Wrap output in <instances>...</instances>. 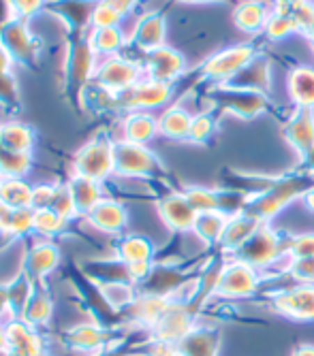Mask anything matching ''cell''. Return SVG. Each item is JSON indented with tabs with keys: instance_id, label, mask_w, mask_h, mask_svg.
Segmentation results:
<instances>
[{
	"instance_id": "1",
	"label": "cell",
	"mask_w": 314,
	"mask_h": 356,
	"mask_svg": "<svg viewBox=\"0 0 314 356\" xmlns=\"http://www.w3.org/2000/svg\"><path fill=\"white\" fill-rule=\"evenodd\" d=\"M99 56L94 54L86 37H69V47L65 54V64H62V73H65V88L69 101L81 107L84 92L94 81L97 73Z\"/></svg>"
},
{
	"instance_id": "2",
	"label": "cell",
	"mask_w": 314,
	"mask_h": 356,
	"mask_svg": "<svg viewBox=\"0 0 314 356\" xmlns=\"http://www.w3.org/2000/svg\"><path fill=\"white\" fill-rule=\"evenodd\" d=\"M314 184L310 181L308 173L306 175H291V177H282L278 181H274L272 186H267L263 192L250 197L246 211L253 213L255 218H259L261 222H269L272 218H276L282 209L289 207L291 201H301L304 194L312 188Z\"/></svg>"
},
{
	"instance_id": "3",
	"label": "cell",
	"mask_w": 314,
	"mask_h": 356,
	"mask_svg": "<svg viewBox=\"0 0 314 356\" xmlns=\"http://www.w3.org/2000/svg\"><path fill=\"white\" fill-rule=\"evenodd\" d=\"M259 286L261 271L233 256L229 263H225L216 271L214 295L221 297L223 301H242L255 297L259 293Z\"/></svg>"
},
{
	"instance_id": "4",
	"label": "cell",
	"mask_w": 314,
	"mask_h": 356,
	"mask_svg": "<svg viewBox=\"0 0 314 356\" xmlns=\"http://www.w3.org/2000/svg\"><path fill=\"white\" fill-rule=\"evenodd\" d=\"M163 171L161 160L148 145L124 139L113 141V175L127 179H150Z\"/></svg>"
},
{
	"instance_id": "5",
	"label": "cell",
	"mask_w": 314,
	"mask_h": 356,
	"mask_svg": "<svg viewBox=\"0 0 314 356\" xmlns=\"http://www.w3.org/2000/svg\"><path fill=\"white\" fill-rule=\"evenodd\" d=\"M285 254H287V239L269 222H265L257 231V235L233 256L248 265H253L257 271H267L272 267H278V261H282Z\"/></svg>"
},
{
	"instance_id": "6",
	"label": "cell",
	"mask_w": 314,
	"mask_h": 356,
	"mask_svg": "<svg viewBox=\"0 0 314 356\" xmlns=\"http://www.w3.org/2000/svg\"><path fill=\"white\" fill-rule=\"evenodd\" d=\"M113 141L109 135L101 133L92 137L73 160V175L88 177L103 184L113 175Z\"/></svg>"
},
{
	"instance_id": "7",
	"label": "cell",
	"mask_w": 314,
	"mask_h": 356,
	"mask_svg": "<svg viewBox=\"0 0 314 356\" xmlns=\"http://www.w3.org/2000/svg\"><path fill=\"white\" fill-rule=\"evenodd\" d=\"M0 43H3L11 58L15 60V64L24 69H39L41 62V54H43V41L30 32L28 22L13 17L9 19L3 28H0Z\"/></svg>"
},
{
	"instance_id": "8",
	"label": "cell",
	"mask_w": 314,
	"mask_h": 356,
	"mask_svg": "<svg viewBox=\"0 0 314 356\" xmlns=\"http://www.w3.org/2000/svg\"><path fill=\"white\" fill-rule=\"evenodd\" d=\"M141 79H146L143 64L133 62V60L118 54V56L99 60L92 83L107 90V92L122 94V92H129L131 88H135Z\"/></svg>"
},
{
	"instance_id": "9",
	"label": "cell",
	"mask_w": 314,
	"mask_h": 356,
	"mask_svg": "<svg viewBox=\"0 0 314 356\" xmlns=\"http://www.w3.org/2000/svg\"><path fill=\"white\" fill-rule=\"evenodd\" d=\"M257 49L253 45H233L223 51L210 56L201 64V77L216 86H225L231 81L242 69H246L250 62L257 58Z\"/></svg>"
},
{
	"instance_id": "10",
	"label": "cell",
	"mask_w": 314,
	"mask_h": 356,
	"mask_svg": "<svg viewBox=\"0 0 314 356\" xmlns=\"http://www.w3.org/2000/svg\"><path fill=\"white\" fill-rule=\"evenodd\" d=\"M272 307L278 316L299 325L314 322V284H295L280 288L272 297Z\"/></svg>"
},
{
	"instance_id": "11",
	"label": "cell",
	"mask_w": 314,
	"mask_h": 356,
	"mask_svg": "<svg viewBox=\"0 0 314 356\" xmlns=\"http://www.w3.org/2000/svg\"><path fill=\"white\" fill-rule=\"evenodd\" d=\"M173 99V83L141 79L129 92L118 94V111H154Z\"/></svg>"
},
{
	"instance_id": "12",
	"label": "cell",
	"mask_w": 314,
	"mask_h": 356,
	"mask_svg": "<svg viewBox=\"0 0 314 356\" xmlns=\"http://www.w3.org/2000/svg\"><path fill=\"white\" fill-rule=\"evenodd\" d=\"M212 99L225 113H231L240 120H253L267 109V99L263 92L240 90L231 86H218L212 92Z\"/></svg>"
},
{
	"instance_id": "13",
	"label": "cell",
	"mask_w": 314,
	"mask_h": 356,
	"mask_svg": "<svg viewBox=\"0 0 314 356\" xmlns=\"http://www.w3.org/2000/svg\"><path fill=\"white\" fill-rule=\"evenodd\" d=\"M101 0H47L43 13L65 22L69 37H86L92 28V15Z\"/></svg>"
},
{
	"instance_id": "14",
	"label": "cell",
	"mask_w": 314,
	"mask_h": 356,
	"mask_svg": "<svg viewBox=\"0 0 314 356\" xmlns=\"http://www.w3.org/2000/svg\"><path fill=\"white\" fill-rule=\"evenodd\" d=\"M195 327H197V320H195V314L191 309V303L171 301L169 309L150 329V337L161 339V341L180 343L184 337H188L193 333Z\"/></svg>"
},
{
	"instance_id": "15",
	"label": "cell",
	"mask_w": 314,
	"mask_h": 356,
	"mask_svg": "<svg viewBox=\"0 0 314 356\" xmlns=\"http://www.w3.org/2000/svg\"><path fill=\"white\" fill-rule=\"evenodd\" d=\"M141 64H143L146 79H156L165 83H175L186 71L184 56L169 45H163L159 49L146 54Z\"/></svg>"
},
{
	"instance_id": "16",
	"label": "cell",
	"mask_w": 314,
	"mask_h": 356,
	"mask_svg": "<svg viewBox=\"0 0 314 356\" xmlns=\"http://www.w3.org/2000/svg\"><path fill=\"white\" fill-rule=\"evenodd\" d=\"M163 224L171 233H193V226L197 220V211L186 201L184 192H169L156 203Z\"/></svg>"
},
{
	"instance_id": "17",
	"label": "cell",
	"mask_w": 314,
	"mask_h": 356,
	"mask_svg": "<svg viewBox=\"0 0 314 356\" xmlns=\"http://www.w3.org/2000/svg\"><path fill=\"white\" fill-rule=\"evenodd\" d=\"M65 341L69 348H73L79 354L99 356L111 346L113 333H109L103 325H97V322H88V325H75L73 329H69L65 333Z\"/></svg>"
},
{
	"instance_id": "18",
	"label": "cell",
	"mask_w": 314,
	"mask_h": 356,
	"mask_svg": "<svg viewBox=\"0 0 314 356\" xmlns=\"http://www.w3.org/2000/svg\"><path fill=\"white\" fill-rule=\"evenodd\" d=\"M58 265H60V248L52 239H39L24 254L22 271L33 282H43Z\"/></svg>"
},
{
	"instance_id": "19",
	"label": "cell",
	"mask_w": 314,
	"mask_h": 356,
	"mask_svg": "<svg viewBox=\"0 0 314 356\" xmlns=\"http://www.w3.org/2000/svg\"><path fill=\"white\" fill-rule=\"evenodd\" d=\"M86 220L92 229L101 231L103 235L120 237L122 231L129 226V209L116 199H103L94 205V209L86 216Z\"/></svg>"
},
{
	"instance_id": "20",
	"label": "cell",
	"mask_w": 314,
	"mask_h": 356,
	"mask_svg": "<svg viewBox=\"0 0 314 356\" xmlns=\"http://www.w3.org/2000/svg\"><path fill=\"white\" fill-rule=\"evenodd\" d=\"M165 35H167L165 15L159 11H152L137 19L131 37H129V43L133 47H137L139 51L150 54V51L165 45Z\"/></svg>"
},
{
	"instance_id": "21",
	"label": "cell",
	"mask_w": 314,
	"mask_h": 356,
	"mask_svg": "<svg viewBox=\"0 0 314 356\" xmlns=\"http://www.w3.org/2000/svg\"><path fill=\"white\" fill-rule=\"evenodd\" d=\"M263 224L265 222H261L253 213H248L246 209L235 213V216H229L227 226H225L223 237H221V241H218V245H221L223 252L235 254L237 250H242L250 239L257 235V231L261 229Z\"/></svg>"
},
{
	"instance_id": "22",
	"label": "cell",
	"mask_w": 314,
	"mask_h": 356,
	"mask_svg": "<svg viewBox=\"0 0 314 356\" xmlns=\"http://www.w3.org/2000/svg\"><path fill=\"white\" fill-rule=\"evenodd\" d=\"M173 299L169 297H161V295H148V293H137L135 301L124 309L129 316V320L137 327L143 329H152L156 322L161 320V316L169 309Z\"/></svg>"
},
{
	"instance_id": "23",
	"label": "cell",
	"mask_w": 314,
	"mask_h": 356,
	"mask_svg": "<svg viewBox=\"0 0 314 356\" xmlns=\"http://www.w3.org/2000/svg\"><path fill=\"white\" fill-rule=\"evenodd\" d=\"M120 128H122L120 139L148 145L152 139L159 137V118L152 111H129L124 113Z\"/></svg>"
},
{
	"instance_id": "24",
	"label": "cell",
	"mask_w": 314,
	"mask_h": 356,
	"mask_svg": "<svg viewBox=\"0 0 314 356\" xmlns=\"http://www.w3.org/2000/svg\"><path fill=\"white\" fill-rule=\"evenodd\" d=\"M285 137L299 156H306L314 147V109L297 107L285 124Z\"/></svg>"
},
{
	"instance_id": "25",
	"label": "cell",
	"mask_w": 314,
	"mask_h": 356,
	"mask_svg": "<svg viewBox=\"0 0 314 356\" xmlns=\"http://www.w3.org/2000/svg\"><path fill=\"white\" fill-rule=\"evenodd\" d=\"M5 329H7V341L11 352H15L17 356H43L45 346L37 335L35 327L26 325L22 318H15L9 325H5Z\"/></svg>"
},
{
	"instance_id": "26",
	"label": "cell",
	"mask_w": 314,
	"mask_h": 356,
	"mask_svg": "<svg viewBox=\"0 0 314 356\" xmlns=\"http://www.w3.org/2000/svg\"><path fill=\"white\" fill-rule=\"evenodd\" d=\"M37 143L35 128L22 120H7L0 122V145L7 152L33 154Z\"/></svg>"
},
{
	"instance_id": "27",
	"label": "cell",
	"mask_w": 314,
	"mask_h": 356,
	"mask_svg": "<svg viewBox=\"0 0 314 356\" xmlns=\"http://www.w3.org/2000/svg\"><path fill=\"white\" fill-rule=\"evenodd\" d=\"M191 124H193V113L184 105L173 103L159 115V135L171 141H188Z\"/></svg>"
},
{
	"instance_id": "28",
	"label": "cell",
	"mask_w": 314,
	"mask_h": 356,
	"mask_svg": "<svg viewBox=\"0 0 314 356\" xmlns=\"http://www.w3.org/2000/svg\"><path fill=\"white\" fill-rule=\"evenodd\" d=\"M272 15V7L261 0H242L233 11V24L248 35H257L265 30V24Z\"/></svg>"
},
{
	"instance_id": "29",
	"label": "cell",
	"mask_w": 314,
	"mask_h": 356,
	"mask_svg": "<svg viewBox=\"0 0 314 356\" xmlns=\"http://www.w3.org/2000/svg\"><path fill=\"white\" fill-rule=\"evenodd\" d=\"M272 83V69L269 62L261 56H257L253 62L248 64L246 69H242L231 81H227L225 86L231 88H240V90H253V92H267Z\"/></svg>"
},
{
	"instance_id": "30",
	"label": "cell",
	"mask_w": 314,
	"mask_h": 356,
	"mask_svg": "<svg viewBox=\"0 0 314 356\" xmlns=\"http://www.w3.org/2000/svg\"><path fill=\"white\" fill-rule=\"evenodd\" d=\"M67 186H69V192L73 197V203L79 211L81 218H86L94 205H97L99 201H103V184L94 181V179H88V177H79V175H73L67 179Z\"/></svg>"
},
{
	"instance_id": "31",
	"label": "cell",
	"mask_w": 314,
	"mask_h": 356,
	"mask_svg": "<svg viewBox=\"0 0 314 356\" xmlns=\"http://www.w3.org/2000/svg\"><path fill=\"white\" fill-rule=\"evenodd\" d=\"M52 314H54V301H52V297L47 293L45 284L43 282H37L33 295H30V299H28L26 307L22 309L19 318L26 322V325L39 329V327H45L47 325Z\"/></svg>"
},
{
	"instance_id": "32",
	"label": "cell",
	"mask_w": 314,
	"mask_h": 356,
	"mask_svg": "<svg viewBox=\"0 0 314 356\" xmlns=\"http://www.w3.org/2000/svg\"><path fill=\"white\" fill-rule=\"evenodd\" d=\"M90 47L94 49L99 58H109V56H118L120 49L129 43V35L124 32L122 26H113V28H90V32L86 35Z\"/></svg>"
},
{
	"instance_id": "33",
	"label": "cell",
	"mask_w": 314,
	"mask_h": 356,
	"mask_svg": "<svg viewBox=\"0 0 314 356\" xmlns=\"http://www.w3.org/2000/svg\"><path fill=\"white\" fill-rule=\"evenodd\" d=\"M287 90L295 107L314 109V67H295L287 77Z\"/></svg>"
},
{
	"instance_id": "34",
	"label": "cell",
	"mask_w": 314,
	"mask_h": 356,
	"mask_svg": "<svg viewBox=\"0 0 314 356\" xmlns=\"http://www.w3.org/2000/svg\"><path fill=\"white\" fill-rule=\"evenodd\" d=\"M116 258L124 265L154 261V243L143 235H120L116 241Z\"/></svg>"
},
{
	"instance_id": "35",
	"label": "cell",
	"mask_w": 314,
	"mask_h": 356,
	"mask_svg": "<svg viewBox=\"0 0 314 356\" xmlns=\"http://www.w3.org/2000/svg\"><path fill=\"white\" fill-rule=\"evenodd\" d=\"M180 356H218L221 337L210 327H195L193 333L184 337L180 343Z\"/></svg>"
},
{
	"instance_id": "36",
	"label": "cell",
	"mask_w": 314,
	"mask_h": 356,
	"mask_svg": "<svg viewBox=\"0 0 314 356\" xmlns=\"http://www.w3.org/2000/svg\"><path fill=\"white\" fill-rule=\"evenodd\" d=\"M0 203L11 209H33V186L26 177H5L0 184Z\"/></svg>"
},
{
	"instance_id": "37",
	"label": "cell",
	"mask_w": 314,
	"mask_h": 356,
	"mask_svg": "<svg viewBox=\"0 0 314 356\" xmlns=\"http://www.w3.org/2000/svg\"><path fill=\"white\" fill-rule=\"evenodd\" d=\"M229 216L223 211H207V213H197L195 226H193V235L203 241L205 245H214L221 241L223 231L227 226Z\"/></svg>"
},
{
	"instance_id": "38",
	"label": "cell",
	"mask_w": 314,
	"mask_h": 356,
	"mask_svg": "<svg viewBox=\"0 0 314 356\" xmlns=\"http://www.w3.org/2000/svg\"><path fill=\"white\" fill-rule=\"evenodd\" d=\"M265 37L269 41H282V39H289L295 32H299L297 22L291 13V7L285 5H272V15L265 24Z\"/></svg>"
},
{
	"instance_id": "39",
	"label": "cell",
	"mask_w": 314,
	"mask_h": 356,
	"mask_svg": "<svg viewBox=\"0 0 314 356\" xmlns=\"http://www.w3.org/2000/svg\"><path fill=\"white\" fill-rule=\"evenodd\" d=\"M186 201L197 213H207V211H221V190L216 188H205V186H188L182 190Z\"/></svg>"
},
{
	"instance_id": "40",
	"label": "cell",
	"mask_w": 314,
	"mask_h": 356,
	"mask_svg": "<svg viewBox=\"0 0 314 356\" xmlns=\"http://www.w3.org/2000/svg\"><path fill=\"white\" fill-rule=\"evenodd\" d=\"M67 220L60 218L54 209H35V233L41 239H56L67 231Z\"/></svg>"
},
{
	"instance_id": "41",
	"label": "cell",
	"mask_w": 314,
	"mask_h": 356,
	"mask_svg": "<svg viewBox=\"0 0 314 356\" xmlns=\"http://www.w3.org/2000/svg\"><path fill=\"white\" fill-rule=\"evenodd\" d=\"M216 124H218V120L214 118V113H210V111L195 113L193 124H191V133H188V141L197 143V145L207 143L216 133Z\"/></svg>"
},
{
	"instance_id": "42",
	"label": "cell",
	"mask_w": 314,
	"mask_h": 356,
	"mask_svg": "<svg viewBox=\"0 0 314 356\" xmlns=\"http://www.w3.org/2000/svg\"><path fill=\"white\" fill-rule=\"evenodd\" d=\"M30 233H35V209H13L5 235L13 239H24Z\"/></svg>"
},
{
	"instance_id": "43",
	"label": "cell",
	"mask_w": 314,
	"mask_h": 356,
	"mask_svg": "<svg viewBox=\"0 0 314 356\" xmlns=\"http://www.w3.org/2000/svg\"><path fill=\"white\" fill-rule=\"evenodd\" d=\"M0 107L11 113L22 109V94L13 73H0Z\"/></svg>"
},
{
	"instance_id": "44",
	"label": "cell",
	"mask_w": 314,
	"mask_h": 356,
	"mask_svg": "<svg viewBox=\"0 0 314 356\" xmlns=\"http://www.w3.org/2000/svg\"><path fill=\"white\" fill-rule=\"evenodd\" d=\"M287 256L293 261H301V258H314V231L297 233L287 239Z\"/></svg>"
},
{
	"instance_id": "45",
	"label": "cell",
	"mask_w": 314,
	"mask_h": 356,
	"mask_svg": "<svg viewBox=\"0 0 314 356\" xmlns=\"http://www.w3.org/2000/svg\"><path fill=\"white\" fill-rule=\"evenodd\" d=\"M49 209H54L60 218H65L67 222H73V220L81 218V216H79V211H77V207H75V203H73V197H71V192H69L67 181L58 186V192H56L54 205H52Z\"/></svg>"
},
{
	"instance_id": "46",
	"label": "cell",
	"mask_w": 314,
	"mask_h": 356,
	"mask_svg": "<svg viewBox=\"0 0 314 356\" xmlns=\"http://www.w3.org/2000/svg\"><path fill=\"white\" fill-rule=\"evenodd\" d=\"M285 275H289L295 284H314V258H301V261L291 258L289 271Z\"/></svg>"
},
{
	"instance_id": "47",
	"label": "cell",
	"mask_w": 314,
	"mask_h": 356,
	"mask_svg": "<svg viewBox=\"0 0 314 356\" xmlns=\"http://www.w3.org/2000/svg\"><path fill=\"white\" fill-rule=\"evenodd\" d=\"M122 22L124 17L118 11H113L109 5H105L103 0L92 15V28H113V26H122Z\"/></svg>"
},
{
	"instance_id": "48",
	"label": "cell",
	"mask_w": 314,
	"mask_h": 356,
	"mask_svg": "<svg viewBox=\"0 0 314 356\" xmlns=\"http://www.w3.org/2000/svg\"><path fill=\"white\" fill-rule=\"evenodd\" d=\"M60 184H37L33 186V209H49L54 205Z\"/></svg>"
},
{
	"instance_id": "49",
	"label": "cell",
	"mask_w": 314,
	"mask_h": 356,
	"mask_svg": "<svg viewBox=\"0 0 314 356\" xmlns=\"http://www.w3.org/2000/svg\"><path fill=\"white\" fill-rule=\"evenodd\" d=\"M47 0H11V7H13V15L19 19H30L37 13H43Z\"/></svg>"
},
{
	"instance_id": "50",
	"label": "cell",
	"mask_w": 314,
	"mask_h": 356,
	"mask_svg": "<svg viewBox=\"0 0 314 356\" xmlns=\"http://www.w3.org/2000/svg\"><path fill=\"white\" fill-rule=\"evenodd\" d=\"M146 356H180V348H178V343L150 337L148 348H146Z\"/></svg>"
},
{
	"instance_id": "51",
	"label": "cell",
	"mask_w": 314,
	"mask_h": 356,
	"mask_svg": "<svg viewBox=\"0 0 314 356\" xmlns=\"http://www.w3.org/2000/svg\"><path fill=\"white\" fill-rule=\"evenodd\" d=\"M105 5H109L113 11H118L122 17H127L133 9H135V5H137V0H103Z\"/></svg>"
},
{
	"instance_id": "52",
	"label": "cell",
	"mask_w": 314,
	"mask_h": 356,
	"mask_svg": "<svg viewBox=\"0 0 314 356\" xmlns=\"http://www.w3.org/2000/svg\"><path fill=\"white\" fill-rule=\"evenodd\" d=\"M13 64L15 60L11 58L9 49L0 43V73H13Z\"/></svg>"
},
{
	"instance_id": "53",
	"label": "cell",
	"mask_w": 314,
	"mask_h": 356,
	"mask_svg": "<svg viewBox=\"0 0 314 356\" xmlns=\"http://www.w3.org/2000/svg\"><path fill=\"white\" fill-rule=\"evenodd\" d=\"M301 203H304L306 211L314 216V186H312V188L304 194V197H301Z\"/></svg>"
},
{
	"instance_id": "54",
	"label": "cell",
	"mask_w": 314,
	"mask_h": 356,
	"mask_svg": "<svg viewBox=\"0 0 314 356\" xmlns=\"http://www.w3.org/2000/svg\"><path fill=\"white\" fill-rule=\"evenodd\" d=\"M291 356H314V343H299V346H295Z\"/></svg>"
},
{
	"instance_id": "55",
	"label": "cell",
	"mask_w": 314,
	"mask_h": 356,
	"mask_svg": "<svg viewBox=\"0 0 314 356\" xmlns=\"http://www.w3.org/2000/svg\"><path fill=\"white\" fill-rule=\"evenodd\" d=\"M301 158H304L306 173H308V175H314V147H312L306 156H301Z\"/></svg>"
},
{
	"instance_id": "56",
	"label": "cell",
	"mask_w": 314,
	"mask_h": 356,
	"mask_svg": "<svg viewBox=\"0 0 314 356\" xmlns=\"http://www.w3.org/2000/svg\"><path fill=\"white\" fill-rule=\"evenodd\" d=\"M299 3H306V0H274V5H285V7H295Z\"/></svg>"
},
{
	"instance_id": "57",
	"label": "cell",
	"mask_w": 314,
	"mask_h": 356,
	"mask_svg": "<svg viewBox=\"0 0 314 356\" xmlns=\"http://www.w3.org/2000/svg\"><path fill=\"white\" fill-rule=\"evenodd\" d=\"M306 37L312 41V45H314V22H312V26L308 28V32H306Z\"/></svg>"
},
{
	"instance_id": "58",
	"label": "cell",
	"mask_w": 314,
	"mask_h": 356,
	"mask_svg": "<svg viewBox=\"0 0 314 356\" xmlns=\"http://www.w3.org/2000/svg\"><path fill=\"white\" fill-rule=\"evenodd\" d=\"M184 3H223V0H184Z\"/></svg>"
},
{
	"instance_id": "59",
	"label": "cell",
	"mask_w": 314,
	"mask_h": 356,
	"mask_svg": "<svg viewBox=\"0 0 314 356\" xmlns=\"http://www.w3.org/2000/svg\"><path fill=\"white\" fill-rule=\"evenodd\" d=\"M3 179H5V177H3V175H0V184H3Z\"/></svg>"
}]
</instances>
